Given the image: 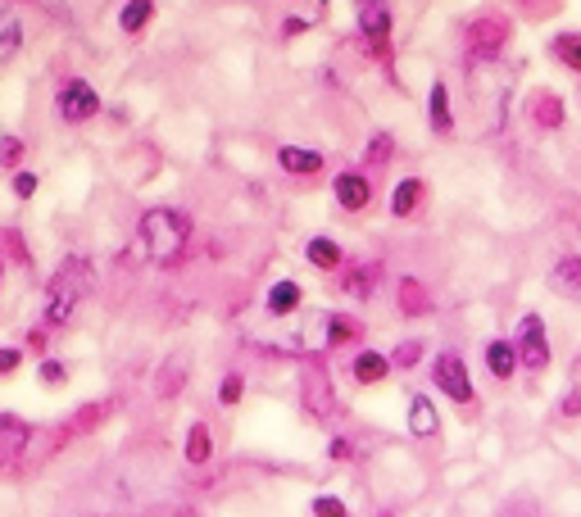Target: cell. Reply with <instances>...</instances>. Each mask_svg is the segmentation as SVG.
Listing matches in <instances>:
<instances>
[{
    "label": "cell",
    "mask_w": 581,
    "mask_h": 517,
    "mask_svg": "<svg viewBox=\"0 0 581 517\" xmlns=\"http://www.w3.org/2000/svg\"><path fill=\"white\" fill-rule=\"evenodd\" d=\"M87 295H91V264L82 254H69V259H60V268H55V277H50V286H46L41 322H46V327H64Z\"/></svg>",
    "instance_id": "1"
},
{
    "label": "cell",
    "mask_w": 581,
    "mask_h": 517,
    "mask_svg": "<svg viewBox=\"0 0 581 517\" xmlns=\"http://www.w3.org/2000/svg\"><path fill=\"white\" fill-rule=\"evenodd\" d=\"M137 241L146 250V259L173 264V259H182V250L191 241V218L182 209H150L137 227Z\"/></svg>",
    "instance_id": "2"
},
{
    "label": "cell",
    "mask_w": 581,
    "mask_h": 517,
    "mask_svg": "<svg viewBox=\"0 0 581 517\" xmlns=\"http://www.w3.org/2000/svg\"><path fill=\"white\" fill-rule=\"evenodd\" d=\"M300 395H305V409L314 422H327L336 413V395H332V381H327L323 359H309L305 372H300Z\"/></svg>",
    "instance_id": "3"
},
{
    "label": "cell",
    "mask_w": 581,
    "mask_h": 517,
    "mask_svg": "<svg viewBox=\"0 0 581 517\" xmlns=\"http://www.w3.org/2000/svg\"><path fill=\"white\" fill-rule=\"evenodd\" d=\"M513 350H518V363L527 372H545V368H550V341H545L541 313H527V318L518 322V341H513Z\"/></svg>",
    "instance_id": "4"
},
{
    "label": "cell",
    "mask_w": 581,
    "mask_h": 517,
    "mask_svg": "<svg viewBox=\"0 0 581 517\" xmlns=\"http://www.w3.org/2000/svg\"><path fill=\"white\" fill-rule=\"evenodd\" d=\"M432 381H436V391L450 395L454 404H473V377H468V363H463L454 350L436 354V363H432Z\"/></svg>",
    "instance_id": "5"
},
{
    "label": "cell",
    "mask_w": 581,
    "mask_h": 517,
    "mask_svg": "<svg viewBox=\"0 0 581 517\" xmlns=\"http://www.w3.org/2000/svg\"><path fill=\"white\" fill-rule=\"evenodd\" d=\"M55 105H60L64 123H87V118L100 109V96L91 91V82L73 78V82H64V87H60V100H55Z\"/></svg>",
    "instance_id": "6"
},
{
    "label": "cell",
    "mask_w": 581,
    "mask_h": 517,
    "mask_svg": "<svg viewBox=\"0 0 581 517\" xmlns=\"http://www.w3.org/2000/svg\"><path fill=\"white\" fill-rule=\"evenodd\" d=\"M28 440H32V427L14 413H0V468H14V463L28 454Z\"/></svg>",
    "instance_id": "7"
},
{
    "label": "cell",
    "mask_w": 581,
    "mask_h": 517,
    "mask_svg": "<svg viewBox=\"0 0 581 517\" xmlns=\"http://www.w3.org/2000/svg\"><path fill=\"white\" fill-rule=\"evenodd\" d=\"M332 196L341 209H350V214H359V209H368V200H373V191H368V177L364 173H341L332 182Z\"/></svg>",
    "instance_id": "8"
},
{
    "label": "cell",
    "mask_w": 581,
    "mask_h": 517,
    "mask_svg": "<svg viewBox=\"0 0 581 517\" xmlns=\"http://www.w3.org/2000/svg\"><path fill=\"white\" fill-rule=\"evenodd\" d=\"M359 28H364V37L377 50L386 46V37H391V14H386L382 0H359Z\"/></svg>",
    "instance_id": "9"
},
{
    "label": "cell",
    "mask_w": 581,
    "mask_h": 517,
    "mask_svg": "<svg viewBox=\"0 0 581 517\" xmlns=\"http://www.w3.org/2000/svg\"><path fill=\"white\" fill-rule=\"evenodd\" d=\"M391 354H382V350H359L355 354V363H350V372H355V381L359 386H377V381H386L391 377Z\"/></svg>",
    "instance_id": "10"
},
{
    "label": "cell",
    "mask_w": 581,
    "mask_h": 517,
    "mask_svg": "<svg viewBox=\"0 0 581 517\" xmlns=\"http://www.w3.org/2000/svg\"><path fill=\"white\" fill-rule=\"evenodd\" d=\"M504 37H509V23H504V19H482L468 41H473V55L486 59V55H495V50L504 46Z\"/></svg>",
    "instance_id": "11"
},
{
    "label": "cell",
    "mask_w": 581,
    "mask_h": 517,
    "mask_svg": "<svg viewBox=\"0 0 581 517\" xmlns=\"http://www.w3.org/2000/svg\"><path fill=\"white\" fill-rule=\"evenodd\" d=\"M486 372H491L495 381H509L513 372H518V350H513V341H486Z\"/></svg>",
    "instance_id": "12"
},
{
    "label": "cell",
    "mask_w": 581,
    "mask_h": 517,
    "mask_svg": "<svg viewBox=\"0 0 581 517\" xmlns=\"http://www.w3.org/2000/svg\"><path fill=\"white\" fill-rule=\"evenodd\" d=\"M550 286L559 295H568V300H581V254H568V259H559V264H554Z\"/></svg>",
    "instance_id": "13"
},
{
    "label": "cell",
    "mask_w": 581,
    "mask_h": 517,
    "mask_svg": "<svg viewBox=\"0 0 581 517\" xmlns=\"http://www.w3.org/2000/svg\"><path fill=\"white\" fill-rule=\"evenodd\" d=\"M400 313L404 318H423L427 309H432V295H427V286L418 282V277H400Z\"/></svg>",
    "instance_id": "14"
},
{
    "label": "cell",
    "mask_w": 581,
    "mask_h": 517,
    "mask_svg": "<svg viewBox=\"0 0 581 517\" xmlns=\"http://www.w3.org/2000/svg\"><path fill=\"white\" fill-rule=\"evenodd\" d=\"M209 459H214V431H209V422H191V431H187V463H191V468H205Z\"/></svg>",
    "instance_id": "15"
},
{
    "label": "cell",
    "mask_w": 581,
    "mask_h": 517,
    "mask_svg": "<svg viewBox=\"0 0 581 517\" xmlns=\"http://www.w3.org/2000/svg\"><path fill=\"white\" fill-rule=\"evenodd\" d=\"M359 336H364V322L359 318H350V313H332V318H327V345H332V350L355 345Z\"/></svg>",
    "instance_id": "16"
},
{
    "label": "cell",
    "mask_w": 581,
    "mask_h": 517,
    "mask_svg": "<svg viewBox=\"0 0 581 517\" xmlns=\"http://www.w3.org/2000/svg\"><path fill=\"white\" fill-rule=\"evenodd\" d=\"M409 431H414V436H436V431H441V418H436L427 395H414V400H409Z\"/></svg>",
    "instance_id": "17"
},
{
    "label": "cell",
    "mask_w": 581,
    "mask_h": 517,
    "mask_svg": "<svg viewBox=\"0 0 581 517\" xmlns=\"http://www.w3.org/2000/svg\"><path fill=\"white\" fill-rule=\"evenodd\" d=\"M19 46H23V23H19V14L0 5V64L19 55Z\"/></svg>",
    "instance_id": "18"
},
{
    "label": "cell",
    "mask_w": 581,
    "mask_h": 517,
    "mask_svg": "<svg viewBox=\"0 0 581 517\" xmlns=\"http://www.w3.org/2000/svg\"><path fill=\"white\" fill-rule=\"evenodd\" d=\"M418 205H423V182H418V177H404V182L395 186V196H391V214L395 218H414Z\"/></svg>",
    "instance_id": "19"
},
{
    "label": "cell",
    "mask_w": 581,
    "mask_h": 517,
    "mask_svg": "<svg viewBox=\"0 0 581 517\" xmlns=\"http://www.w3.org/2000/svg\"><path fill=\"white\" fill-rule=\"evenodd\" d=\"M277 164H282L286 173H318V168H323V155H318V150H300V146H282L277 150Z\"/></svg>",
    "instance_id": "20"
},
{
    "label": "cell",
    "mask_w": 581,
    "mask_h": 517,
    "mask_svg": "<svg viewBox=\"0 0 581 517\" xmlns=\"http://www.w3.org/2000/svg\"><path fill=\"white\" fill-rule=\"evenodd\" d=\"M187 386V359H168V368L155 372V395H164V400H173V395Z\"/></svg>",
    "instance_id": "21"
},
{
    "label": "cell",
    "mask_w": 581,
    "mask_h": 517,
    "mask_svg": "<svg viewBox=\"0 0 581 517\" xmlns=\"http://www.w3.org/2000/svg\"><path fill=\"white\" fill-rule=\"evenodd\" d=\"M382 277V264H359V268H345V291L355 300H368L373 295V282Z\"/></svg>",
    "instance_id": "22"
},
{
    "label": "cell",
    "mask_w": 581,
    "mask_h": 517,
    "mask_svg": "<svg viewBox=\"0 0 581 517\" xmlns=\"http://www.w3.org/2000/svg\"><path fill=\"white\" fill-rule=\"evenodd\" d=\"M432 132H436V137H450V132H454L450 91H445V82H436V87H432Z\"/></svg>",
    "instance_id": "23"
},
{
    "label": "cell",
    "mask_w": 581,
    "mask_h": 517,
    "mask_svg": "<svg viewBox=\"0 0 581 517\" xmlns=\"http://www.w3.org/2000/svg\"><path fill=\"white\" fill-rule=\"evenodd\" d=\"M296 304H300V286L296 282H277L273 291H268V313H273V318L296 313Z\"/></svg>",
    "instance_id": "24"
},
{
    "label": "cell",
    "mask_w": 581,
    "mask_h": 517,
    "mask_svg": "<svg viewBox=\"0 0 581 517\" xmlns=\"http://www.w3.org/2000/svg\"><path fill=\"white\" fill-rule=\"evenodd\" d=\"M559 413L563 418H581V354L568 368V391H563V400H559Z\"/></svg>",
    "instance_id": "25"
},
{
    "label": "cell",
    "mask_w": 581,
    "mask_h": 517,
    "mask_svg": "<svg viewBox=\"0 0 581 517\" xmlns=\"http://www.w3.org/2000/svg\"><path fill=\"white\" fill-rule=\"evenodd\" d=\"M150 14H155V0H128V5H123V14H119L123 32H128V37H137V32L150 23Z\"/></svg>",
    "instance_id": "26"
},
{
    "label": "cell",
    "mask_w": 581,
    "mask_h": 517,
    "mask_svg": "<svg viewBox=\"0 0 581 517\" xmlns=\"http://www.w3.org/2000/svg\"><path fill=\"white\" fill-rule=\"evenodd\" d=\"M305 254H309V264H318V268H336V264H341V250H336L332 236H314V241L305 245Z\"/></svg>",
    "instance_id": "27"
},
{
    "label": "cell",
    "mask_w": 581,
    "mask_h": 517,
    "mask_svg": "<svg viewBox=\"0 0 581 517\" xmlns=\"http://www.w3.org/2000/svg\"><path fill=\"white\" fill-rule=\"evenodd\" d=\"M554 55L563 59V69L581 73V32H563V37H554Z\"/></svg>",
    "instance_id": "28"
},
{
    "label": "cell",
    "mask_w": 581,
    "mask_h": 517,
    "mask_svg": "<svg viewBox=\"0 0 581 517\" xmlns=\"http://www.w3.org/2000/svg\"><path fill=\"white\" fill-rule=\"evenodd\" d=\"M241 395H246V377H241V372H227L223 386H218V404H223V409H237Z\"/></svg>",
    "instance_id": "29"
},
{
    "label": "cell",
    "mask_w": 581,
    "mask_h": 517,
    "mask_svg": "<svg viewBox=\"0 0 581 517\" xmlns=\"http://www.w3.org/2000/svg\"><path fill=\"white\" fill-rule=\"evenodd\" d=\"M418 359H423V341H400L391 354L395 368H418Z\"/></svg>",
    "instance_id": "30"
},
{
    "label": "cell",
    "mask_w": 581,
    "mask_h": 517,
    "mask_svg": "<svg viewBox=\"0 0 581 517\" xmlns=\"http://www.w3.org/2000/svg\"><path fill=\"white\" fill-rule=\"evenodd\" d=\"M314 517H350V508H345V499H336V495H318L314 504Z\"/></svg>",
    "instance_id": "31"
},
{
    "label": "cell",
    "mask_w": 581,
    "mask_h": 517,
    "mask_svg": "<svg viewBox=\"0 0 581 517\" xmlns=\"http://www.w3.org/2000/svg\"><path fill=\"white\" fill-rule=\"evenodd\" d=\"M23 159V141H14V137H0V164L5 168H14Z\"/></svg>",
    "instance_id": "32"
},
{
    "label": "cell",
    "mask_w": 581,
    "mask_h": 517,
    "mask_svg": "<svg viewBox=\"0 0 581 517\" xmlns=\"http://www.w3.org/2000/svg\"><path fill=\"white\" fill-rule=\"evenodd\" d=\"M64 377H69V372H64V363H55V359L41 363V381H46V386H64Z\"/></svg>",
    "instance_id": "33"
},
{
    "label": "cell",
    "mask_w": 581,
    "mask_h": 517,
    "mask_svg": "<svg viewBox=\"0 0 581 517\" xmlns=\"http://www.w3.org/2000/svg\"><path fill=\"white\" fill-rule=\"evenodd\" d=\"M19 363H23V350L5 345V350H0V377H10V372H19Z\"/></svg>",
    "instance_id": "34"
},
{
    "label": "cell",
    "mask_w": 581,
    "mask_h": 517,
    "mask_svg": "<svg viewBox=\"0 0 581 517\" xmlns=\"http://www.w3.org/2000/svg\"><path fill=\"white\" fill-rule=\"evenodd\" d=\"M32 191H37V173H14V196L28 200Z\"/></svg>",
    "instance_id": "35"
},
{
    "label": "cell",
    "mask_w": 581,
    "mask_h": 517,
    "mask_svg": "<svg viewBox=\"0 0 581 517\" xmlns=\"http://www.w3.org/2000/svg\"><path fill=\"white\" fill-rule=\"evenodd\" d=\"M368 159H373V164H377V159H391V137H386V132H382V137H373V146H368Z\"/></svg>",
    "instance_id": "36"
},
{
    "label": "cell",
    "mask_w": 581,
    "mask_h": 517,
    "mask_svg": "<svg viewBox=\"0 0 581 517\" xmlns=\"http://www.w3.org/2000/svg\"><path fill=\"white\" fill-rule=\"evenodd\" d=\"M327 454H332L336 463H341V459H355V445H350V440H341V436H336L332 445H327Z\"/></svg>",
    "instance_id": "37"
}]
</instances>
